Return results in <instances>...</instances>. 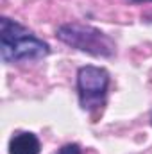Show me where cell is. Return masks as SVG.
<instances>
[{
    "instance_id": "cell-4",
    "label": "cell",
    "mask_w": 152,
    "mask_h": 154,
    "mask_svg": "<svg viewBox=\"0 0 152 154\" xmlns=\"http://www.w3.org/2000/svg\"><path fill=\"white\" fill-rule=\"evenodd\" d=\"M39 140L32 133H18L9 142V154H39Z\"/></svg>"
},
{
    "instance_id": "cell-2",
    "label": "cell",
    "mask_w": 152,
    "mask_h": 154,
    "mask_svg": "<svg viewBox=\"0 0 152 154\" xmlns=\"http://www.w3.org/2000/svg\"><path fill=\"white\" fill-rule=\"evenodd\" d=\"M57 38L68 47L88 52L95 57H113L114 56V41L102 31L82 25V23H65L57 29Z\"/></svg>"
},
{
    "instance_id": "cell-6",
    "label": "cell",
    "mask_w": 152,
    "mask_h": 154,
    "mask_svg": "<svg viewBox=\"0 0 152 154\" xmlns=\"http://www.w3.org/2000/svg\"><path fill=\"white\" fill-rule=\"evenodd\" d=\"M131 2H152V0H131Z\"/></svg>"
},
{
    "instance_id": "cell-1",
    "label": "cell",
    "mask_w": 152,
    "mask_h": 154,
    "mask_svg": "<svg viewBox=\"0 0 152 154\" xmlns=\"http://www.w3.org/2000/svg\"><path fill=\"white\" fill-rule=\"evenodd\" d=\"M0 52L4 63H27V61H38L48 56L50 47L22 23L7 16H2Z\"/></svg>"
},
{
    "instance_id": "cell-3",
    "label": "cell",
    "mask_w": 152,
    "mask_h": 154,
    "mask_svg": "<svg viewBox=\"0 0 152 154\" xmlns=\"http://www.w3.org/2000/svg\"><path fill=\"white\" fill-rule=\"evenodd\" d=\"M109 74L100 66H82L77 72V91L81 108L86 111L100 109L106 104Z\"/></svg>"
},
{
    "instance_id": "cell-5",
    "label": "cell",
    "mask_w": 152,
    "mask_h": 154,
    "mask_svg": "<svg viewBox=\"0 0 152 154\" xmlns=\"http://www.w3.org/2000/svg\"><path fill=\"white\" fill-rule=\"evenodd\" d=\"M56 154H81V147L77 143H68V145H63Z\"/></svg>"
}]
</instances>
